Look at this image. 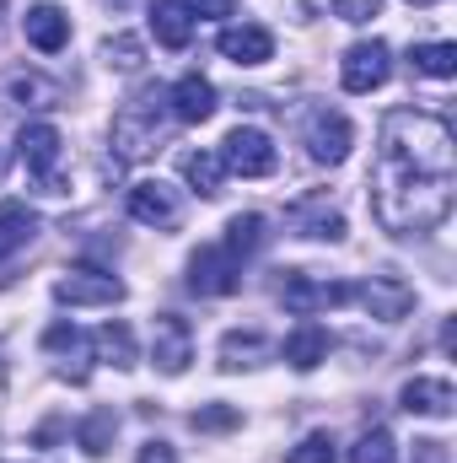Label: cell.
Here are the masks:
<instances>
[{
  "label": "cell",
  "instance_id": "6da1fadb",
  "mask_svg": "<svg viewBox=\"0 0 457 463\" xmlns=\"http://www.w3.org/2000/svg\"><path fill=\"white\" fill-rule=\"evenodd\" d=\"M457 140L452 124L420 109H393L377 129L371 216L393 237H425L452 216Z\"/></svg>",
  "mask_w": 457,
  "mask_h": 463
},
{
  "label": "cell",
  "instance_id": "7a4b0ae2",
  "mask_svg": "<svg viewBox=\"0 0 457 463\" xmlns=\"http://www.w3.org/2000/svg\"><path fill=\"white\" fill-rule=\"evenodd\" d=\"M167 92H140V98H129L124 109L114 114V129H108V140H114V162H140V156H151L156 151V140H162V129H167Z\"/></svg>",
  "mask_w": 457,
  "mask_h": 463
},
{
  "label": "cell",
  "instance_id": "3957f363",
  "mask_svg": "<svg viewBox=\"0 0 457 463\" xmlns=\"http://www.w3.org/2000/svg\"><path fill=\"white\" fill-rule=\"evenodd\" d=\"M60 151H65V140H60L54 124H43V118H38V124H22V135H16V156H22L27 178L38 184V194H65Z\"/></svg>",
  "mask_w": 457,
  "mask_h": 463
},
{
  "label": "cell",
  "instance_id": "277c9868",
  "mask_svg": "<svg viewBox=\"0 0 457 463\" xmlns=\"http://www.w3.org/2000/svg\"><path fill=\"white\" fill-rule=\"evenodd\" d=\"M280 302H285L296 318H318V313H329V307L355 302V286H350V280H334V275L291 269V275H285V286H280Z\"/></svg>",
  "mask_w": 457,
  "mask_h": 463
},
{
  "label": "cell",
  "instance_id": "5b68a950",
  "mask_svg": "<svg viewBox=\"0 0 457 463\" xmlns=\"http://www.w3.org/2000/svg\"><path fill=\"white\" fill-rule=\"evenodd\" d=\"M221 167L237 173V178H269L275 173V162H280V151H275V140L264 135V129H253V124H237L227 140H221Z\"/></svg>",
  "mask_w": 457,
  "mask_h": 463
},
{
  "label": "cell",
  "instance_id": "8992f818",
  "mask_svg": "<svg viewBox=\"0 0 457 463\" xmlns=\"http://www.w3.org/2000/svg\"><path fill=\"white\" fill-rule=\"evenodd\" d=\"M387 76H393V49H387L382 38H360V43H350V49H344V60H340L344 92L366 98V92L387 87Z\"/></svg>",
  "mask_w": 457,
  "mask_h": 463
},
{
  "label": "cell",
  "instance_id": "52a82bcc",
  "mask_svg": "<svg viewBox=\"0 0 457 463\" xmlns=\"http://www.w3.org/2000/svg\"><path fill=\"white\" fill-rule=\"evenodd\" d=\"M302 140H307V156H312L318 167H340L344 156H350V146H355V129H350V118L344 114L318 109V114H307Z\"/></svg>",
  "mask_w": 457,
  "mask_h": 463
},
{
  "label": "cell",
  "instance_id": "ba28073f",
  "mask_svg": "<svg viewBox=\"0 0 457 463\" xmlns=\"http://www.w3.org/2000/svg\"><path fill=\"white\" fill-rule=\"evenodd\" d=\"M237 286H242V264L231 259L221 242H210V248H200L189 259V291L194 297H231Z\"/></svg>",
  "mask_w": 457,
  "mask_h": 463
},
{
  "label": "cell",
  "instance_id": "9c48e42d",
  "mask_svg": "<svg viewBox=\"0 0 457 463\" xmlns=\"http://www.w3.org/2000/svg\"><path fill=\"white\" fill-rule=\"evenodd\" d=\"M54 297L70 302V307H114V302H124V280L108 275V269H87L81 264V269L54 280Z\"/></svg>",
  "mask_w": 457,
  "mask_h": 463
},
{
  "label": "cell",
  "instance_id": "30bf717a",
  "mask_svg": "<svg viewBox=\"0 0 457 463\" xmlns=\"http://www.w3.org/2000/svg\"><path fill=\"white\" fill-rule=\"evenodd\" d=\"M285 227L296 232V237H312V242H340L344 216H340V205H334L329 194H302V200H291Z\"/></svg>",
  "mask_w": 457,
  "mask_h": 463
},
{
  "label": "cell",
  "instance_id": "8fae6325",
  "mask_svg": "<svg viewBox=\"0 0 457 463\" xmlns=\"http://www.w3.org/2000/svg\"><path fill=\"white\" fill-rule=\"evenodd\" d=\"M151 361H156V372H167V377H183V372H189V361H194V335H189V324H183L178 313H162V318L151 324Z\"/></svg>",
  "mask_w": 457,
  "mask_h": 463
},
{
  "label": "cell",
  "instance_id": "7c38bea8",
  "mask_svg": "<svg viewBox=\"0 0 457 463\" xmlns=\"http://www.w3.org/2000/svg\"><path fill=\"white\" fill-rule=\"evenodd\" d=\"M167 114L178 118V124H205V118L216 114V87H210V76H200V71L178 76V81L167 87Z\"/></svg>",
  "mask_w": 457,
  "mask_h": 463
},
{
  "label": "cell",
  "instance_id": "4fadbf2b",
  "mask_svg": "<svg viewBox=\"0 0 457 463\" xmlns=\"http://www.w3.org/2000/svg\"><path fill=\"white\" fill-rule=\"evenodd\" d=\"M355 297H360V307H366L371 318H382V324H398V318H409V307H415V291H409L398 275H371Z\"/></svg>",
  "mask_w": 457,
  "mask_h": 463
},
{
  "label": "cell",
  "instance_id": "5bb4252c",
  "mask_svg": "<svg viewBox=\"0 0 457 463\" xmlns=\"http://www.w3.org/2000/svg\"><path fill=\"white\" fill-rule=\"evenodd\" d=\"M129 216L140 227H178V194L162 178H145V184L129 189Z\"/></svg>",
  "mask_w": 457,
  "mask_h": 463
},
{
  "label": "cell",
  "instance_id": "9a60e30c",
  "mask_svg": "<svg viewBox=\"0 0 457 463\" xmlns=\"http://www.w3.org/2000/svg\"><path fill=\"white\" fill-rule=\"evenodd\" d=\"M216 49L227 54L231 65H264V60H275V33H269V27H258V22H242V27H221Z\"/></svg>",
  "mask_w": 457,
  "mask_h": 463
},
{
  "label": "cell",
  "instance_id": "2e32d148",
  "mask_svg": "<svg viewBox=\"0 0 457 463\" xmlns=\"http://www.w3.org/2000/svg\"><path fill=\"white\" fill-rule=\"evenodd\" d=\"M398 404L409 410V415H431V420H447L457 404L452 383L447 377H409L404 383V393H398Z\"/></svg>",
  "mask_w": 457,
  "mask_h": 463
},
{
  "label": "cell",
  "instance_id": "e0dca14e",
  "mask_svg": "<svg viewBox=\"0 0 457 463\" xmlns=\"http://www.w3.org/2000/svg\"><path fill=\"white\" fill-rule=\"evenodd\" d=\"M22 33H27V43H33L38 54H60V49L70 43V16L43 0V5H33V11L22 16Z\"/></svg>",
  "mask_w": 457,
  "mask_h": 463
},
{
  "label": "cell",
  "instance_id": "ac0fdd59",
  "mask_svg": "<svg viewBox=\"0 0 457 463\" xmlns=\"http://www.w3.org/2000/svg\"><path fill=\"white\" fill-rule=\"evenodd\" d=\"M329 350H334V340H329V329L323 324H296L291 335H285V345H280V355L296 366V372H312V366H323L329 361Z\"/></svg>",
  "mask_w": 457,
  "mask_h": 463
},
{
  "label": "cell",
  "instance_id": "d6986e66",
  "mask_svg": "<svg viewBox=\"0 0 457 463\" xmlns=\"http://www.w3.org/2000/svg\"><path fill=\"white\" fill-rule=\"evenodd\" d=\"M43 350L60 355V377L87 383V335H81L76 324H54V329H43Z\"/></svg>",
  "mask_w": 457,
  "mask_h": 463
},
{
  "label": "cell",
  "instance_id": "ffe728a7",
  "mask_svg": "<svg viewBox=\"0 0 457 463\" xmlns=\"http://www.w3.org/2000/svg\"><path fill=\"white\" fill-rule=\"evenodd\" d=\"M151 33L162 49H189L194 43V16L183 0H151Z\"/></svg>",
  "mask_w": 457,
  "mask_h": 463
},
{
  "label": "cell",
  "instance_id": "44dd1931",
  "mask_svg": "<svg viewBox=\"0 0 457 463\" xmlns=\"http://www.w3.org/2000/svg\"><path fill=\"white\" fill-rule=\"evenodd\" d=\"M178 167H183V178H189V189H194L200 200H216V194H221V184H227V167H221V156H216V151H183V156H178Z\"/></svg>",
  "mask_w": 457,
  "mask_h": 463
},
{
  "label": "cell",
  "instance_id": "7402d4cb",
  "mask_svg": "<svg viewBox=\"0 0 457 463\" xmlns=\"http://www.w3.org/2000/svg\"><path fill=\"white\" fill-rule=\"evenodd\" d=\"M92 350H98V361H108V366H118V372H129L135 361H140V350H135V335H129V324H118V318H108L98 335H92Z\"/></svg>",
  "mask_w": 457,
  "mask_h": 463
},
{
  "label": "cell",
  "instance_id": "603a6c76",
  "mask_svg": "<svg viewBox=\"0 0 457 463\" xmlns=\"http://www.w3.org/2000/svg\"><path fill=\"white\" fill-rule=\"evenodd\" d=\"M264 237H269V232H264V216H253V211H247V216H231V222H227V237H221V248H227L237 264H247V259L264 248Z\"/></svg>",
  "mask_w": 457,
  "mask_h": 463
},
{
  "label": "cell",
  "instance_id": "cb8c5ba5",
  "mask_svg": "<svg viewBox=\"0 0 457 463\" xmlns=\"http://www.w3.org/2000/svg\"><path fill=\"white\" fill-rule=\"evenodd\" d=\"M33 237H38V216L27 205H0V259L22 253Z\"/></svg>",
  "mask_w": 457,
  "mask_h": 463
},
{
  "label": "cell",
  "instance_id": "d4e9b609",
  "mask_svg": "<svg viewBox=\"0 0 457 463\" xmlns=\"http://www.w3.org/2000/svg\"><path fill=\"white\" fill-rule=\"evenodd\" d=\"M269 355V340L258 335V329H231L227 340H221V372H242V366H258Z\"/></svg>",
  "mask_w": 457,
  "mask_h": 463
},
{
  "label": "cell",
  "instance_id": "484cf974",
  "mask_svg": "<svg viewBox=\"0 0 457 463\" xmlns=\"http://www.w3.org/2000/svg\"><path fill=\"white\" fill-rule=\"evenodd\" d=\"M409 71L431 76V81H452L457 76V49L452 43H415L409 49Z\"/></svg>",
  "mask_w": 457,
  "mask_h": 463
},
{
  "label": "cell",
  "instance_id": "4316f807",
  "mask_svg": "<svg viewBox=\"0 0 457 463\" xmlns=\"http://www.w3.org/2000/svg\"><path fill=\"white\" fill-rule=\"evenodd\" d=\"M114 437H118V415L114 410H92V415L76 426V442H81L87 458H103V453L114 448Z\"/></svg>",
  "mask_w": 457,
  "mask_h": 463
},
{
  "label": "cell",
  "instance_id": "83f0119b",
  "mask_svg": "<svg viewBox=\"0 0 457 463\" xmlns=\"http://www.w3.org/2000/svg\"><path fill=\"white\" fill-rule=\"evenodd\" d=\"M350 463H398V442H393V431H387V426L360 431L355 448H350Z\"/></svg>",
  "mask_w": 457,
  "mask_h": 463
},
{
  "label": "cell",
  "instance_id": "f1b7e54d",
  "mask_svg": "<svg viewBox=\"0 0 457 463\" xmlns=\"http://www.w3.org/2000/svg\"><path fill=\"white\" fill-rule=\"evenodd\" d=\"M11 98H16L22 109H54V103H60V87L43 81V76H16V81H11Z\"/></svg>",
  "mask_w": 457,
  "mask_h": 463
},
{
  "label": "cell",
  "instance_id": "f546056e",
  "mask_svg": "<svg viewBox=\"0 0 457 463\" xmlns=\"http://www.w3.org/2000/svg\"><path fill=\"white\" fill-rule=\"evenodd\" d=\"M285 463H340V453H334V437H329V431L302 437V442L285 453Z\"/></svg>",
  "mask_w": 457,
  "mask_h": 463
},
{
  "label": "cell",
  "instance_id": "4dcf8cb0",
  "mask_svg": "<svg viewBox=\"0 0 457 463\" xmlns=\"http://www.w3.org/2000/svg\"><path fill=\"white\" fill-rule=\"evenodd\" d=\"M231 426H237V410H227V404L194 410V431H231Z\"/></svg>",
  "mask_w": 457,
  "mask_h": 463
},
{
  "label": "cell",
  "instance_id": "1f68e13d",
  "mask_svg": "<svg viewBox=\"0 0 457 463\" xmlns=\"http://www.w3.org/2000/svg\"><path fill=\"white\" fill-rule=\"evenodd\" d=\"M103 54H108V65H118V71H135V65H140V43H135V38H108Z\"/></svg>",
  "mask_w": 457,
  "mask_h": 463
},
{
  "label": "cell",
  "instance_id": "d6a6232c",
  "mask_svg": "<svg viewBox=\"0 0 457 463\" xmlns=\"http://www.w3.org/2000/svg\"><path fill=\"white\" fill-rule=\"evenodd\" d=\"M382 11V0H334V16H344V22H371Z\"/></svg>",
  "mask_w": 457,
  "mask_h": 463
},
{
  "label": "cell",
  "instance_id": "836d02e7",
  "mask_svg": "<svg viewBox=\"0 0 457 463\" xmlns=\"http://www.w3.org/2000/svg\"><path fill=\"white\" fill-rule=\"evenodd\" d=\"M183 5H189V16H200V22H227L237 0H183Z\"/></svg>",
  "mask_w": 457,
  "mask_h": 463
},
{
  "label": "cell",
  "instance_id": "e575fe53",
  "mask_svg": "<svg viewBox=\"0 0 457 463\" xmlns=\"http://www.w3.org/2000/svg\"><path fill=\"white\" fill-rule=\"evenodd\" d=\"M135 463H178V453H173V442H145Z\"/></svg>",
  "mask_w": 457,
  "mask_h": 463
},
{
  "label": "cell",
  "instance_id": "d590c367",
  "mask_svg": "<svg viewBox=\"0 0 457 463\" xmlns=\"http://www.w3.org/2000/svg\"><path fill=\"white\" fill-rule=\"evenodd\" d=\"M415 463H447V442H415Z\"/></svg>",
  "mask_w": 457,
  "mask_h": 463
},
{
  "label": "cell",
  "instance_id": "8d00e7d4",
  "mask_svg": "<svg viewBox=\"0 0 457 463\" xmlns=\"http://www.w3.org/2000/svg\"><path fill=\"white\" fill-rule=\"evenodd\" d=\"M409 5H436V0H409Z\"/></svg>",
  "mask_w": 457,
  "mask_h": 463
},
{
  "label": "cell",
  "instance_id": "74e56055",
  "mask_svg": "<svg viewBox=\"0 0 457 463\" xmlns=\"http://www.w3.org/2000/svg\"><path fill=\"white\" fill-rule=\"evenodd\" d=\"M318 5H334V0H318Z\"/></svg>",
  "mask_w": 457,
  "mask_h": 463
}]
</instances>
